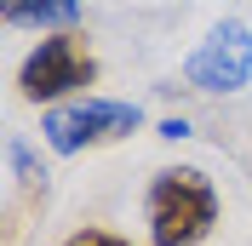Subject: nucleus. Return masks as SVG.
Segmentation results:
<instances>
[{"mask_svg": "<svg viewBox=\"0 0 252 246\" xmlns=\"http://www.w3.org/2000/svg\"><path fill=\"white\" fill-rule=\"evenodd\" d=\"M143 217H149V241L155 246H201L212 235V223H218V189L195 166H166L149 184Z\"/></svg>", "mask_w": 252, "mask_h": 246, "instance_id": "obj_1", "label": "nucleus"}, {"mask_svg": "<svg viewBox=\"0 0 252 246\" xmlns=\"http://www.w3.org/2000/svg\"><path fill=\"white\" fill-rule=\"evenodd\" d=\"M138 126H143L138 103L86 97V103H63V109H52L46 121H40V132H46V143H52L58 154H80V149H97V143L126 138V132H138Z\"/></svg>", "mask_w": 252, "mask_h": 246, "instance_id": "obj_2", "label": "nucleus"}, {"mask_svg": "<svg viewBox=\"0 0 252 246\" xmlns=\"http://www.w3.org/2000/svg\"><path fill=\"white\" fill-rule=\"evenodd\" d=\"M92 80H97V58L86 52V40H80V34H52V40H40V46L29 52L17 86H23L29 103H58V97L80 92V86H92Z\"/></svg>", "mask_w": 252, "mask_h": 246, "instance_id": "obj_3", "label": "nucleus"}, {"mask_svg": "<svg viewBox=\"0 0 252 246\" xmlns=\"http://www.w3.org/2000/svg\"><path fill=\"white\" fill-rule=\"evenodd\" d=\"M184 80L195 86V92H241V86L252 80V29L241 23V17H223L218 29L189 52Z\"/></svg>", "mask_w": 252, "mask_h": 246, "instance_id": "obj_4", "label": "nucleus"}, {"mask_svg": "<svg viewBox=\"0 0 252 246\" xmlns=\"http://www.w3.org/2000/svg\"><path fill=\"white\" fill-rule=\"evenodd\" d=\"M6 23H34V29H58V23H75L80 0H0Z\"/></svg>", "mask_w": 252, "mask_h": 246, "instance_id": "obj_5", "label": "nucleus"}, {"mask_svg": "<svg viewBox=\"0 0 252 246\" xmlns=\"http://www.w3.org/2000/svg\"><path fill=\"white\" fill-rule=\"evenodd\" d=\"M63 246H132V241H121V235H109V229H80V235H69Z\"/></svg>", "mask_w": 252, "mask_h": 246, "instance_id": "obj_6", "label": "nucleus"}]
</instances>
